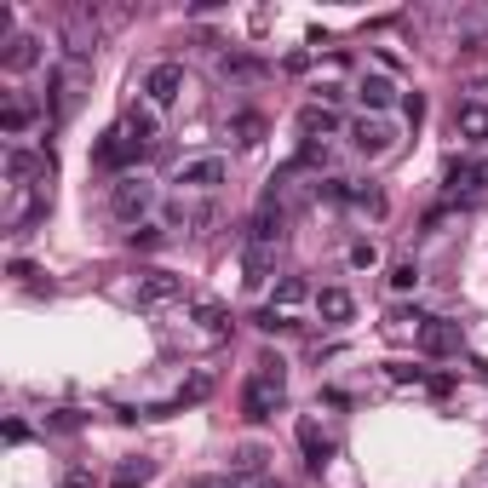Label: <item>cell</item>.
I'll return each instance as SVG.
<instances>
[{
  "label": "cell",
  "instance_id": "32",
  "mask_svg": "<svg viewBox=\"0 0 488 488\" xmlns=\"http://www.w3.org/2000/svg\"><path fill=\"white\" fill-rule=\"evenodd\" d=\"M184 488H242L236 477H219V472H207V477H190Z\"/></svg>",
  "mask_w": 488,
  "mask_h": 488
},
{
  "label": "cell",
  "instance_id": "21",
  "mask_svg": "<svg viewBox=\"0 0 488 488\" xmlns=\"http://www.w3.org/2000/svg\"><path fill=\"white\" fill-rule=\"evenodd\" d=\"M242 270H247V287L270 282V270H276V247H247L242 253Z\"/></svg>",
  "mask_w": 488,
  "mask_h": 488
},
{
  "label": "cell",
  "instance_id": "16",
  "mask_svg": "<svg viewBox=\"0 0 488 488\" xmlns=\"http://www.w3.org/2000/svg\"><path fill=\"white\" fill-rule=\"evenodd\" d=\"M29 126H35V104L17 98V93H6V104H0V133L17 138V133H29Z\"/></svg>",
  "mask_w": 488,
  "mask_h": 488
},
{
  "label": "cell",
  "instance_id": "23",
  "mask_svg": "<svg viewBox=\"0 0 488 488\" xmlns=\"http://www.w3.org/2000/svg\"><path fill=\"white\" fill-rule=\"evenodd\" d=\"M150 477H155V465H150V460H121V465H115V483H110V488H144Z\"/></svg>",
  "mask_w": 488,
  "mask_h": 488
},
{
  "label": "cell",
  "instance_id": "18",
  "mask_svg": "<svg viewBox=\"0 0 488 488\" xmlns=\"http://www.w3.org/2000/svg\"><path fill=\"white\" fill-rule=\"evenodd\" d=\"M454 133L465 144H483L488 138V104H460V110H454Z\"/></svg>",
  "mask_w": 488,
  "mask_h": 488
},
{
  "label": "cell",
  "instance_id": "5",
  "mask_svg": "<svg viewBox=\"0 0 488 488\" xmlns=\"http://www.w3.org/2000/svg\"><path fill=\"white\" fill-rule=\"evenodd\" d=\"M138 155H144V150H138V144L121 133V126H115V133H104V138L93 144V161H98L104 173H121V167H133Z\"/></svg>",
  "mask_w": 488,
  "mask_h": 488
},
{
  "label": "cell",
  "instance_id": "1",
  "mask_svg": "<svg viewBox=\"0 0 488 488\" xmlns=\"http://www.w3.org/2000/svg\"><path fill=\"white\" fill-rule=\"evenodd\" d=\"M282 403H287V363L264 351L259 363H253V379L242 385V413H247L253 425H264Z\"/></svg>",
  "mask_w": 488,
  "mask_h": 488
},
{
  "label": "cell",
  "instance_id": "15",
  "mask_svg": "<svg viewBox=\"0 0 488 488\" xmlns=\"http://www.w3.org/2000/svg\"><path fill=\"white\" fill-rule=\"evenodd\" d=\"M356 98H363L368 110L379 115V110H385V104L396 98V81L385 75V69H373V75H363V81H356Z\"/></svg>",
  "mask_w": 488,
  "mask_h": 488
},
{
  "label": "cell",
  "instance_id": "30",
  "mask_svg": "<svg viewBox=\"0 0 488 488\" xmlns=\"http://www.w3.org/2000/svg\"><path fill=\"white\" fill-rule=\"evenodd\" d=\"M253 328H264V334H282V328H294V322H287L282 311H270V304H264V311L253 316Z\"/></svg>",
  "mask_w": 488,
  "mask_h": 488
},
{
  "label": "cell",
  "instance_id": "11",
  "mask_svg": "<svg viewBox=\"0 0 488 488\" xmlns=\"http://www.w3.org/2000/svg\"><path fill=\"white\" fill-rule=\"evenodd\" d=\"M46 86H52V121H64L69 110H75V64H64V69H52L46 75Z\"/></svg>",
  "mask_w": 488,
  "mask_h": 488
},
{
  "label": "cell",
  "instance_id": "13",
  "mask_svg": "<svg viewBox=\"0 0 488 488\" xmlns=\"http://www.w3.org/2000/svg\"><path fill=\"white\" fill-rule=\"evenodd\" d=\"M316 316L339 328V322H351V316H356V299L345 294V287H322V294H316Z\"/></svg>",
  "mask_w": 488,
  "mask_h": 488
},
{
  "label": "cell",
  "instance_id": "26",
  "mask_svg": "<svg viewBox=\"0 0 488 488\" xmlns=\"http://www.w3.org/2000/svg\"><path fill=\"white\" fill-rule=\"evenodd\" d=\"M195 322H202L207 334H224L230 328V311H224L219 299H202V304H195Z\"/></svg>",
  "mask_w": 488,
  "mask_h": 488
},
{
  "label": "cell",
  "instance_id": "10",
  "mask_svg": "<svg viewBox=\"0 0 488 488\" xmlns=\"http://www.w3.org/2000/svg\"><path fill=\"white\" fill-rule=\"evenodd\" d=\"M413 339H420L425 356H454L460 351V322H425Z\"/></svg>",
  "mask_w": 488,
  "mask_h": 488
},
{
  "label": "cell",
  "instance_id": "19",
  "mask_svg": "<svg viewBox=\"0 0 488 488\" xmlns=\"http://www.w3.org/2000/svg\"><path fill=\"white\" fill-rule=\"evenodd\" d=\"M299 133H304V138L316 144V138H328V133H339V115L328 110V104H311V110H299Z\"/></svg>",
  "mask_w": 488,
  "mask_h": 488
},
{
  "label": "cell",
  "instance_id": "35",
  "mask_svg": "<svg viewBox=\"0 0 488 488\" xmlns=\"http://www.w3.org/2000/svg\"><path fill=\"white\" fill-rule=\"evenodd\" d=\"M403 110H408V126H420V121H425V98H420V93H408Z\"/></svg>",
  "mask_w": 488,
  "mask_h": 488
},
{
  "label": "cell",
  "instance_id": "28",
  "mask_svg": "<svg viewBox=\"0 0 488 488\" xmlns=\"http://www.w3.org/2000/svg\"><path fill=\"white\" fill-rule=\"evenodd\" d=\"M391 287H396V294H413V287H420V264H413V259H396V264H391Z\"/></svg>",
  "mask_w": 488,
  "mask_h": 488
},
{
  "label": "cell",
  "instance_id": "20",
  "mask_svg": "<svg viewBox=\"0 0 488 488\" xmlns=\"http://www.w3.org/2000/svg\"><path fill=\"white\" fill-rule=\"evenodd\" d=\"M304 299H311V282H304V276H282L276 282V294H270V311H294V304H304Z\"/></svg>",
  "mask_w": 488,
  "mask_h": 488
},
{
  "label": "cell",
  "instance_id": "4",
  "mask_svg": "<svg viewBox=\"0 0 488 488\" xmlns=\"http://www.w3.org/2000/svg\"><path fill=\"white\" fill-rule=\"evenodd\" d=\"M178 294H184V282H178L173 270H138V282H133L138 304H173Z\"/></svg>",
  "mask_w": 488,
  "mask_h": 488
},
{
  "label": "cell",
  "instance_id": "31",
  "mask_svg": "<svg viewBox=\"0 0 488 488\" xmlns=\"http://www.w3.org/2000/svg\"><path fill=\"white\" fill-rule=\"evenodd\" d=\"M351 264H356V270L379 264V247H373V242H356V247H351Z\"/></svg>",
  "mask_w": 488,
  "mask_h": 488
},
{
  "label": "cell",
  "instance_id": "27",
  "mask_svg": "<svg viewBox=\"0 0 488 488\" xmlns=\"http://www.w3.org/2000/svg\"><path fill=\"white\" fill-rule=\"evenodd\" d=\"M161 242H167V230H155V224H133V230H126V247H133V253H155Z\"/></svg>",
  "mask_w": 488,
  "mask_h": 488
},
{
  "label": "cell",
  "instance_id": "38",
  "mask_svg": "<svg viewBox=\"0 0 488 488\" xmlns=\"http://www.w3.org/2000/svg\"><path fill=\"white\" fill-rule=\"evenodd\" d=\"M242 488H276V483H270V477H259V483H242Z\"/></svg>",
  "mask_w": 488,
  "mask_h": 488
},
{
  "label": "cell",
  "instance_id": "14",
  "mask_svg": "<svg viewBox=\"0 0 488 488\" xmlns=\"http://www.w3.org/2000/svg\"><path fill=\"white\" fill-rule=\"evenodd\" d=\"M299 448H304V465H311V472H322V465H328V454H334V443L322 437L316 420H299Z\"/></svg>",
  "mask_w": 488,
  "mask_h": 488
},
{
  "label": "cell",
  "instance_id": "25",
  "mask_svg": "<svg viewBox=\"0 0 488 488\" xmlns=\"http://www.w3.org/2000/svg\"><path fill=\"white\" fill-rule=\"evenodd\" d=\"M46 207H52V195H46V190H35V195H29V202H24V207H17V213H12V224H17V230H29L35 219H46Z\"/></svg>",
  "mask_w": 488,
  "mask_h": 488
},
{
  "label": "cell",
  "instance_id": "36",
  "mask_svg": "<svg viewBox=\"0 0 488 488\" xmlns=\"http://www.w3.org/2000/svg\"><path fill=\"white\" fill-rule=\"evenodd\" d=\"M64 488H98V483H93V472H81V465H75V472H64Z\"/></svg>",
  "mask_w": 488,
  "mask_h": 488
},
{
  "label": "cell",
  "instance_id": "37",
  "mask_svg": "<svg viewBox=\"0 0 488 488\" xmlns=\"http://www.w3.org/2000/svg\"><path fill=\"white\" fill-rule=\"evenodd\" d=\"M6 443H29V425L24 420H6Z\"/></svg>",
  "mask_w": 488,
  "mask_h": 488
},
{
  "label": "cell",
  "instance_id": "22",
  "mask_svg": "<svg viewBox=\"0 0 488 488\" xmlns=\"http://www.w3.org/2000/svg\"><path fill=\"white\" fill-rule=\"evenodd\" d=\"M121 133L133 138L138 150H150V144H155V110H133V115H126V126H121Z\"/></svg>",
  "mask_w": 488,
  "mask_h": 488
},
{
  "label": "cell",
  "instance_id": "7",
  "mask_svg": "<svg viewBox=\"0 0 488 488\" xmlns=\"http://www.w3.org/2000/svg\"><path fill=\"white\" fill-rule=\"evenodd\" d=\"M282 242V207H276V190L264 195V207L253 213V224H247V247H276Z\"/></svg>",
  "mask_w": 488,
  "mask_h": 488
},
{
  "label": "cell",
  "instance_id": "29",
  "mask_svg": "<svg viewBox=\"0 0 488 488\" xmlns=\"http://www.w3.org/2000/svg\"><path fill=\"white\" fill-rule=\"evenodd\" d=\"M207 391H213V373H195V379H190V385H184V391H178V396H173V408H184V403H202V396H207Z\"/></svg>",
  "mask_w": 488,
  "mask_h": 488
},
{
  "label": "cell",
  "instance_id": "12",
  "mask_svg": "<svg viewBox=\"0 0 488 488\" xmlns=\"http://www.w3.org/2000/svg\"><path fill=\"white\" fill-rule=\"evenodd\" d=\"M0 64H6L12 75H24V69H35V64H41V41H35V35H12V41H6V52H0Z\"/></svg>",
  "mask_w": 488,
  "mask_h": 488
},
{
  "label": "cell",
  "instance_id": "8",
  "mask_svg": "<svg viewBox=\"0 0 488 488\" xmlns=\"http://www.w3.org/2000/svg\"><path fill=\"white\" fill-rule=\"evenodd\" d=\"M155 202V190L144 184V178H121L115 184V195H110V207H115V219H138L144 207Z\"/></svg>",
  "mask_w": 488,
  "mask_h": 488
},
{
  "label": "cell",
  "instance_id": "17",
  "mask_svg": "<svg viewBox=\"0 0 488 488\" xmlns=\"http://www.w3.org/2000/svg\"><path fill=\"white\" fill-rule=\"evenodd\" d=\"M264 465H270V454H264L259 443H247V448H236V454H230V477H236V483H259Z\"/></svg>",
  "mask_w": 488,
  "mask_h": 488
},
{
  "label": "cell",
  "instance_id": "34",
  "mask_svg": "<svg viewBox=\"0 0 488 488\" xmlns=\"http://www.w3.org/2000/svg\"><path fill=\"white\" fill-rule=\"evenodd\" d=\"M52 431H81V413L75 408H58V413H52Z\"/></svg>",
  "mask_w": 488,
  "mask_h": 488
},
{
  "label": "cell",
  "instance_id": "9",
  "mask_svg": "<svg viewBox=\"0 0 488 488\" xmlns=\"http://www.w3.org/2000/svg\"><path fill=\"white\" fill-rule=\"evenodd\" d=\"M6 178H12V184L52 178V155H46V150H12V155H6Z\"/></svg>",
  "mask_w": 488,
  "mask_h": 488
},
{
  "label": "cell",
  "instance_id": "6",
  "mask_svg": "<svg viewBox=\"0 0 488 488\" xmlns=\"http://www.w3.org/2000/svg\"><path fill=\"white\" fill-rule=\"evenodd\" d=\"M351 144L373 161V155H385L391 144H396V133H391V121H385V115H363V121L351 126Z\"/></svg>",
  "mask_w": 488,
  "mask_h": 488
},
{
  "label": "cell",
  "instance_id": "2",
  "mask_svg": "<svg viewBox=\"0 0 488 488\" xmlns=\"http://www.w3.org/2000/svg\"><path fill=\"white\" fill-rule=\"evenodd\" d=\"M144 98H150V110H173L184 98V64H155L144 75Z\"/></svg>",
  "mask_w": 488,
  "mask_h": 488
},
{
  "label": "cell",
  "instance_id": "33",
  "mask_svg": "<svg viewBox=\"0 0 488 488\" xmlns=\"http://www.w3.org/2000/svg\"><path fill=\"white\" fill-rule=\"evenodd\" d=\"M385 373L396 379V385H408V379H413V385H420V379H425V368H408V363H391Z\"/></svg>",
  "mask_w": 488,
  "mask_h": 488
},
{
  "label": "cell",
  "instance_id": "24",
  "mask_svg": "<svg viewBox=\"0 0 488 488\" xmlns=\"http://www.w3.org/2000/svg\"><path fill=\"white\" fill-rule=\"evenodd\" d=\"M230 133H236V144H247V150H253V144L264 138V115H253V110H242L236 121H230Z\"/></svg>",
  "mask_w": 488,
  "mask_h": 488
},
{
  "label": "cell",
  "instance_id": "3",
  "mask_svg": "<svg viewBox=\"0 0 488 488\" xmlns=\"http://www.w3.org/2000/svg\"><path fill=\"white\" fill-rule=\"evenodd\" d=\"M230 178V161L224 155H195V161H184V167L173 173V184L178 190H219Z\"/></svg>",
  "mask_w": 488,
  "mask_h": 488
}]
</instances>
